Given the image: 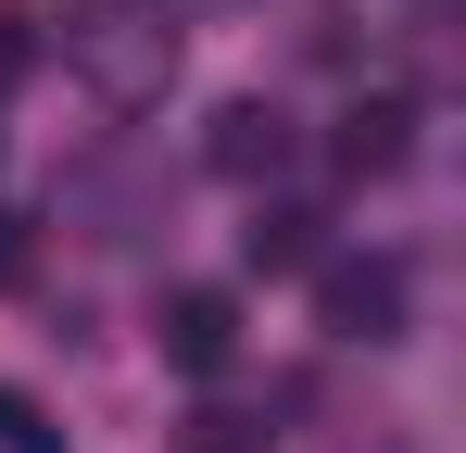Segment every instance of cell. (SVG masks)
<instances>
[{
  "label": "cell",
  "mask_w": 466,
  "mask_h": 453,
  "mask_svg": "<svg viewBox=\"0 0 466 453\" xmlns=\"http://www.w3.org/2000/svg\"><path fill=\"white\" fill-rule=\"evenodd\" d=\"M202 151H215V176H239V189H252V176H278V164H290V114H278V101H228Z\"/></svg>",
  "instance_id": "3957f363"
},
{
  "label": "cell",
  "mask_w": 466,
  "mask_h": 453,
  "mask_svg": "<svg viewBox=\"0 0 466 453\" xmlns=\"http://www.w3.org/2000/svg\"><path fill=\"white\" fill-rule=\"evenodd\" d=\"M239 252H252V277H303V265H328V252H315V215H303V202H265V215L239 226Z\"/></svg>",
  "instance_id": "5b68a950"
},
{
  "label": "cell",
  "mask_w": 466,
  "mask_h": 453,
  "mask_svg": "<svg viewBox=\"0 0 466 453\" xmlns=\"http://www.w3.org/2000/svg\"><path fill=\"white\" fill-rule=\"evenodd\" d=\"M228 353H239V302L228 290H177L164 302V366L177 378H215Z\"/></svg>",
  "instance_id": "7a4b0ae2"
},
{
  "label": "cell",
  "mask_w": 466,
  "mask_h": 453,
  "mask_svg": "<svg viewBox=\"0 0 466 453\" xmlns=\"http://www.w3.org/2000/svg\"><path fill=\"white\" fill-rule=\"evenodd\" d=\"M403 151H416V101H353V114H340V176H390V164H403Z\"/></svg>",
  "instance_id": "277c9868"
},
{
  "label": "cell",
  "mask_w": 466,
  "mask_h": 453,
  "mask_svg": "<svg viewBox=\"0 0 466 453\" xmlns=\"http://www.w3.org/2000/svg\"><path fill=\"white\" fill-rule=\"evenodd\" d=\"M0 453H64V428H51L38 390H0Z\"/></svg>",
  "instance_id": "8992f818"
},
{
  "label": "cell",
  "mask_w": 466,
  "mask_h": 453,
  "mask_svg": "<svg viewBox=\"0 0 466 453\" xmlns=\"http://www.w3.org/2000/svg\"><path fill=\"white\" fill-rule=\"evenodd\" d=\"M315 327H328V340H390V327H403V265H390V252L315 265Z\"/></svg>",
  "instance_id": "6da1fadb"
}]
</instances>
